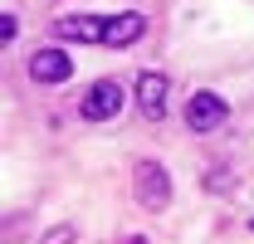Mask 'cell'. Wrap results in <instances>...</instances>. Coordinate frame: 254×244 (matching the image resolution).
Segmentation results:
<instances>
[{
	"label": "cell",
	"instance_id": "obj_8",
	"mask_svg": "<svg viewBox=\"0 0 254 244\" xmlns=\"http://www.w3.org/2000/svg\"><path fill=\"white\" fill-rule=\"evenodd\" d=\"M78 240V230H73V225H54V230H44V235H39V244H73Z\"/></svg>",
	"mask_w": 254,
	"mask_h": 244
},
{
	"label": "cell",
	"instance_id": "obj_2",
	"mask_svg": "<svg viewBox=\"0 0 254 244\" xmlns=\"http://www.w3.org/2000/svg\"><path fill=\"white\" fill-rule=\"evenodd\" d=\"M225 118H230V103L220 93L200 88V93L186 98V127L190 132H215V127H225Z\"/></svg>",
	"mask_w": 254,
	"mask_h": 244
},
{
	"label": "cell",
	"instance_id": "obj_6",
	"mask_svg": "<svg viewBox=\"0 0 254 244\" xmlns=\"http://www.w3.org/2000/svg\"><path fill=\"white\" fill-rule=\"evenodd\" d=\"M73 73V59L64 49H34L30 54V78L34 83H64Z\"/></svg>",
	"mask_w": 254,
	"mask_h": 244
},
{
	"label": "cell",
	"instance_id": "obj_4",
	"mask_svg": "<svg viewBox=\"0 0 254 244\" xmlns=\"http://www.w3.org/2000/svg\"><path fill=\"white\" fill-rule=\"evenodd\" d=\"M166 98H171V78L157 73V68H142L137 73V108H142V118L161 122L166 118Z\"/></svg>",
	"mask_w": 254,
	"mask_h": 244
},
{
	"label": "cell",
	"instance_id": "obj_1",
	"mask_svg": "<svg viewBox=\"0 0 254 244\" xmlns=\"http://www.w3.org/2000/svg\"><path fill=\"white\" fill-rule=\"evenodd\" d=\"M132 190L142 210H166L171 205V171L161 161H137L132 166Z\"/></svg>",
	"mask_w": 254,
	"mask_h": 244
},
{
	"label": "cell",
	"instance_id": "obj_7",
	"mask_svg": "<svg viewBox=\"0 0 254 244\" xmlns=\"http://www.w3.org/2000/svg\"><path fill=\"white\" fill-rule=\"evenodd\" d=\"M142 34H147V15L127 10V15H108V34H103V44H108V49H127V44H137Z\"/></svg>",
	"mask_w": 254,
	"mask_h": 244
},
{
	"label": "cell",
	"instance_id": "obj_9",
	"mask_svg": "<svg viewBox=\"0 0 254 244\" xmlns=\"http://www.w3.org/2000/svg\"><path fill=\"white\" fill-rule=\"evenodd\" d=\"M15 30H20V20H15V15H10V10H5V15H0V39H5V44H10V39H15Z\"/></svg>",
	"mask_w": 254,
	"mask_h": 244
},
{
	"label": "cell",
	"instance_id": "obj_3",
	"mask_svg": "<svg viewBox=\"0 0 254 244\" xmlns=\"http://www.w3.org/2000/svg\"><path fill=\"white\" fill-rule=\"evenodd\" d=\"M123 83H113V78H98L93 88L83 93V103H78V113H83V118L88 122H108V118H118V113H123Z\"/></svg>",
	"mask_w": 254,
	"mask_h": 244
},
{
	"label": "cell",
	"instance_id": "obj_5",
	"mask_svg": "<svg viewBox=\"0 0 254 244\" xmlns=\"http://www.w3.org/2000/svg\"><path fill=\"white\" fill-rule=\"evenodd\" d=\"M54 34L59 39H78V44H103L108 15H64V20H54Z\"/></svg>",
	"mask_w": 254,
	"mask_h": 244
}]
</instances>
